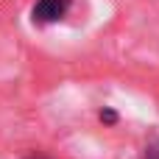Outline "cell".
Returning <instances> with one entry per match:
<instances>
[{
  "label": "cell",
  "instance_id": "obj_3",
  "mask_svg": "<svg viewBox=\"0 0 159 159\" xmlns=\"http://www.w3.org/2000/svg\"><path fill=\"white\" fill-rule=\"evenodd\" d=\"M101 120H103V123H115V120H117V115H115L112 109H103V112H101Z\"/></svg>",
  "mask_w": 159,
  "mask_h": 159
},
{
  "label": "cell",
  "instance_id": "obj_1",
  "mask_svg": "<svg viewBox=\"0 0 159 159\" xmlns=\"http://www.w3.org/2000/svg\"><path fill=\"white\" fill-rule=\"evenodd\" d=\"M70 8V0H36L34 6V22L48 25V22H59Z\"/></svg>",
  "mask_w": 159,
  "mask_h": 159
},
{
  "label": "cell",
  "instance_id": "obj_2",
  "mask_svg": "<svg viewBox=\"0 0 159 159\" xmlns=\"http://www.w3.org/2000/svg\"><path fill=\"white\" fill-rule=\"evenodd\" d=\"M145 159H159V143H151L145 148Z\"/></svg>",
  "mask_w": 159,
  "mask_h": 159
},
{
  "label": "cell",
  "instance_id": "obj_4",
  "mask_svg": "<svg viewBox=\"0 0 159 159\" xmlns=\"http://www.w3.org/2000/svg\"><path fill=\"white\" fill-rule=\"evenodd\" d=\"M25 159H50L48 154H31V157H25Z\"/></svg>",
  "mask_w": 159,
  "mask_h": 159
}]
</instances>
